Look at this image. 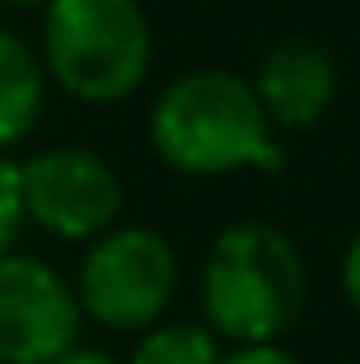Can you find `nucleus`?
I'll return each instance as SVG.
<instances>
[{
  "label": "nucleus",
  "mask_w": 360,
  "mask_h": 364,
  "mask_svg": "<svg viewBox=\"0 0 360 364\" xmlns=\"http://www.w3.org/2000/svg\"><path fill=\"white\" fill-rule=\"evenodd\" d=\"M37 60L46 83L88 107L125 102L153 65V23L139 0H51Z\"/></svg>",
  "instance_id": "obj_3"
},
{
  "label": "nucleus",
  "mask_w": 360,
  "mask_h": 364,
  "mask_svg": "<svg viewBox=\"0 0 360 364\" xmlns=\"http://www.w3.org/2000/svg\"><path fill=\"white\" fill-rule=\"evenodd\" d=\"M222 364H300L287 346L268 341V346H235L231 355H222Z\"/></svg>",
  "instance_id": "obj_11"
},
{
  "label": "nucleus",
  "mask_w": 360,
  "mask_h": 364,
  "mask_svg": "<svg viewBox=\"0 0 360 364\" xmlns=\"http://www.w3.org/2000/svg\"><path fill=\"white\" fill-rule=\"evenodd\" d=\"M148 143L176 176L194 180L287 166L254 88L231 70H189L166 83L148 111Z\"/></svg>",
  "instance_id": "obj_1"
},
{
  "label": "nucleus",
  "mask_w": 360,
  "mask_h": 364,
  "mask_svg": "<svg viewBox=\"0 0 360 364\" xmlns=\"http://www.w3.org/2000/svg\"><path fill=\"white\" fill-rule=\"evenodd\" d=\"M129 364H222L217 337L198 323H153L139 337Z\"/></svg>",
  "instance_id": "obj_9"
},
{
  "label": "nucleus",
  "mask_w": 360,
  "mask_h": 364,
  "mask_svg": "<svg viewBox=\"0 0 360 364\" xmlns=\"http://www.w3.org/2000/svg\"><path fill=\"white\" fill-rule=\"evenodd\" d=\"M203 323L235 346H268L305 309V258L272 222H235L208 249Z\"/></svg>",
  "instance_id": "obj_2"
},
{
  "label": "nucleus",
  "mask_w": 360,
  "mask_h": 364,
  "mask_svg": "<svg viewBox=\"0 0 360 364\" xmlns=\"http://www.w3.org/2000/svg\"><path fill=\"white\" fill-rule=\"evenodd\" d=\"M250 88L272 129L300 134V129H314L328 116V107H333L337 65L324 46L305 42V37H287V42L263 51Z\"/></svg>",
  "instance_id": "obj_7"
},
{
  "label": "nucleus",
  "mask_w": 360,
  "mask_h": 364,
  "mask_svg": "<svg viewBox=\"0 0 360 364\" xmlns=\"http://www.w3.org/2000/svg\"><path fill=\"white\" fill-rule=\"evenodd\" d=\"M23 231V198H18V161L0 152V258L14 254V240Z\"/></svg>",
  "instance_id": "obj_10"
},
{
  "label": "nucleus",
  "mask_w": 360,
  "mask_h": 364,
  "mask_svg": "<svg viewBox=\"0 0 360 364\" xmlns=\"http://www.w3.org/2000/svg\"><path fill=\"white\" fill-rule=\"evenodd\" d=\"M176 282L180 263L166 235L148 226H111L107 235L88 240V254L79 258L74 300L83 318L116 332H134L153 328L166 314Z\"/></svg>",
  "instance_id": "obj_4"
},
{
  "label": "nucleus",
  "mask_w": 360,
  "mask_h": 364,
  "mask_svg": "<svg viewBox=\"0 0 360 364\" xmlns=\"http://www.w3.org/2000/svg\"><path fill=\"white\" fill-rule=\"evenodd\" d=\"M342 291L360 309V231L351 235V245H346V254H342Z\"/></svg>",
  "instance_id": "obj_12"
},
{
  "label": "nucleus",
  "mask_w": 360,
  "mask_h": 364,
  "mask_svg": "<svg viewBox=\"0 0 360 364\" xmlns=\"http://www.w3.org/2000/svg\"><path fill=\"white\" fill-rule=\"evenodd\" d=\"M55 364H120V360H111L107 350H83V346H74L70 355H60Z\"/></svg>",
  "instance_id": "obj_13"
},
{
  "label": "nucleus",
  "mask_w": 360,
  "mask_h": 364,
  "mask_svg": "<svg viewBox=\"0 0 360 364\" xmlns=\"http://www.w3.org/2000/svg\"><path fill=\"white\" fill-rule=\"evenodd\" d=\"M74 286L33 254L0 258V364H55L79 346Z\"/></svg>",
  "instance_id": "obj_6"
},
{
  "label": "nucleus",
  "mask_w": 360,
  "mask_h": 364,
  "mask_svg": "<svg viewBox=\"0 0 360 364\" xmlns=\"http://www.w3.org/2000/svg\"><path fill=\"white\" fill-rule=\"evenodd\" d=\"M0 5H9V9H46L51 0H0Z\"/></svg>",
  "instance_id": "obj_14"
},
{
  "label": "nucleus",
  "mask_w": 360,
  "mask_h": 364,
  "mask_svg": "<svg viewBox=\"0 0 360 364\" xmlns=\"http://www.w3.org/2000/svg\"><path fill=\"white\" fill-rule=\"evenodd\" d=\"M46 111V70L37 46L0 28V152L18 148Z\"/></svg>",
  "instance_id": "obj_8"
},
{
  "label": "nucleus",
  "mask_w": 360,
  "mask_h": 364,
  "mask_svg": "<svg viewBox=\"0 0 360 364\" xmlns=\"http://www.w3.org/2000/svg\"><path fill=\"white\" fill-rule=\"evenodd\" d=\"M23 222L55 240H97L116 226L125 189L107 157L92 148H42L18 161Z\"/></svg>",
  "instance_id": "obj_5"
}]
</instances>
